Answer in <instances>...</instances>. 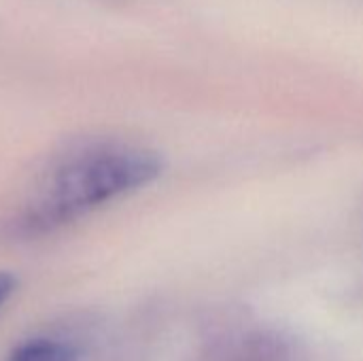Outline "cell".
Instances as JSON below:
<instances>
[{"label":"cell","instance_id":"obj_2","mask_svg":"<svg viewBox=\"0 0 363 361\" xmlns=\"http://www.w3.org/2000/svg\"><path fill=\"white\" fill-rule=\"evenodd\" d=\"M79 351L55 338H34L15 347L6 361H77Z\"/></svg>","mask_w":363,"mask_h":361},{"label":"cell","instance_id":"obj_1","mask_svg":"<svg viewBox=\"0 0 363 361\" xmlns=\"http://www.w3.org/2000/svg\"><path fill=\"white\" fill-rule=\"evenodd\" d=\"M162 157L121 138H81L53 153L0 221L9 240L53 234L162 174Z\"/></svg>","mask_w":363,"mask_h":361},{"label":"cell","instance_id":"obj_3","mask_svg":"<svg viewBox=\"0 0 363 361\" xmlns=\"http://www.w3.org/2000/svg\"><path fill=\"white\" fill-rule=\"evenodd\" d=\"M15 285H17L15 277H11V274H6V272H0V306L9 300V296L15 291Z\"/></svg>","mask_w":363,"mask_h":361}]
</instances>
